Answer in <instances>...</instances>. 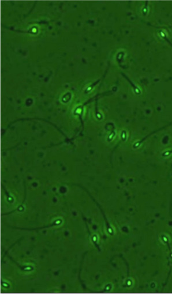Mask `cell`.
Listing matches in <instances>:
<instances>
[{"label": "cell", "instance_id": "cell-1", "mask_svg": "<svg viewBox=\"0 0 172 294\" xmlns=\"http://www.w3.org/2000/svg\"><path fill=\"white\" fill-rule=\"evenodd\" d=\"M58 220H56L54 221V222L53 223V224H50V225H49V226H45V227H39V228H17V227H14V228H18V229H21V230H40V229H42V228H46V227H52V226H53L54 225H56V223H57V221Z\"/></svg>", "mask_w": 172, "mask_h": 294}, {"label": "cell", "instance_id": "cell-2", "mask_svg": "<svg viewBox=\"0 0 172 294\" xmlns=\"http://www.w3.org/2000/svg\"><path fill=\"white\" fill-rule=\"evenodd\" d=\"M147 24H148V25H150V26H152V27H157V28H172V25H171V26H169V27H155V26H154V25H151V24H149V23H148Z\"/></svg>", "mask_w": 172, "mask_h": 294}, {"label": "cell", "instance_id": "cell-3", "mask_svg": "<svg viewBox=\"0 0 172 294\" xmlns=\"http://www.w3.org/2000/svg\"><path fill=\"white\" fill-rule=\"evenodd\" d=\"M164 38H165V39H166V41H167V42H169V43H170V45H171V46H172V43H171V42H170V41H169V39H168V38H167V37H166V36H164Z\"/></svg>", "mask_w": 172, "mask_h": 294}]
</instances>
